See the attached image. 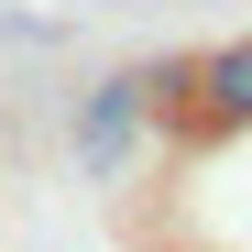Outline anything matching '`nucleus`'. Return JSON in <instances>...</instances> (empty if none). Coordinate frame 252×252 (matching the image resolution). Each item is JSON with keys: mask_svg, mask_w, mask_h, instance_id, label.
I'll return each instance as SVG.
<instances>
[{"mask_svg": "<svg viewBox=\"0 0 252 252\" xmlns=\"http://www.w3.org/2000/svg\"><path fill=\"white\" fill-rule=\"evenodd\" d=\"M143 121H154V66L132 77H99L88 88V110H77V164H88V176H121V164H132V143H143Z\"/></svg>", "mask_w": 252, "mask_h": 252, "instance_id": "f03ea898", "label": "nucleus"}, {"mask_svg": "<svg viewBox=\"0 0 252 252\" xmlns=\"http://www.w3.org/2000/svg\"><path fill=\"white\" fill-rule=\"evenodd\" d=\"M154 110H176L197 143H220L252 121V44H220L197 66H154Z\"/></svg>", "mask_w": 252, "mask_h": 252, "instance_id": "f257e3e1", "label": "nucleus"}]
</instances>
